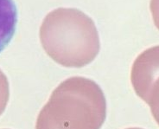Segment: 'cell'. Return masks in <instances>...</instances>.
Listing matches in <instances>:
<instances>
[{
	"label": "cell",
	"instance_id": "7",
	"mask_svg": "<svg viewBox=\"0 0 159 129\" xmlns=\"http://www.w3.org/2000/svg\"><path fill=\"white\" fill-rule=\"evenodd\" d=\"M126 129H142V128H139V127H131V128H126Z\"/></svg>",
	"mask_w": 159,
	"mask_h": 129
},
{
	"label": "cell",
	"instance_id": "6",
	"mask_svg": "<svg viewBox=\"0 0 159 129\" xmlns=\"http://www.w3.org/2000/svg\"><path fill=\"white\" fill-rule=\"evenodd\" d=\"M150 108H151L152 116L154 117L157 123L159 125V93L157 96L155 98V100L153 101V102L150 105Z\"/></svg>",
	"mask_w": 159,
	"mask_h": 129
},
{
	"label": "cell",
	"instance_id": "4",
	"mask_svg": "<svg viewBox=\"0 0 159 129\" xmlns=\"http://www.w3.org/2000/svg\"><path fill=\"white\" fill-rule=\"evenodd\" d=\"M10 97V89L7 77L0 69V115L4 113Z\"/></svg>",
	"mask_w": 159,
	"mask_h": 129
},
{
	"label": "cell",
	"instance_id": "3",
	"mask_svg": "<svg viewBox=\"0 0 159 129\" xmlns=\"http://www.w3.org/2000/svg\"><path fill=\"white\" fill-rule=\"evenodd\" d=\"M17 10L13 0H0V53L7 47L15 34Z\"/></svg>",
	"mask_w": 159,
	"mask_h": 129
},
{
	"label": "cell",
	"instance_id": "1",
	"mask_svg": "<svg viewBox=\"0 0 159 129\" xmlns=\"http://www.w3.org/2000/svg\"><path fill=\"white\" fill-rule=\"evenodd\" d=\"M107 101L95 81L70 77L56 88L40 111L36 129H100Z\"/></svg>",
	"mask_w": 159,
	"mask_h": 129
},
{
	"label": "cell",
	"instance_id": "5",
	"mask_svg": "<svg viewBox=\"0 0 159 129\" xmlns=\"http://www.w3.org/2000/svg\"><path fill=\"white\" fill-rule=\"evenodd\" d=\"M150 9L154 24L159 30V0H151Z\"/></svg>",
	"mask_w": 159,
	"mask_h": 129
},
{
	"label": "cell",
	"instance_id": "2",
	"mask_svg": "<svg viewBox=\"0 0 159 129\" xmlns=\"http://www.w3.org/2000/svg\"><path fill=\"white\" fill-rule=\"evenodd\" d=\"M40 40L52 60L68 68L89 64L100 48L93 21L76 9L59 8L49 12L40 29Z\"/></svg>",
	"mask_w": 159,
	"mask_h": 129
}]
</instances>
